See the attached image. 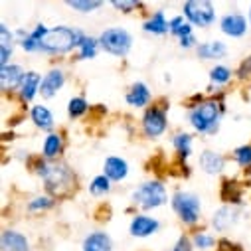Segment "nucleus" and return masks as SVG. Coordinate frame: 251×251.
I'll return each instance as SVG.
<instances>
[{"instance_id": "obj_11", "label": "nucleus", "mask_w": 251, "mask_h": 251, "mask_svg": "<svg viewBox=\"0 0 251 251\" xmlns=\"http://www.w3.org/2000/svg\"><path fill=\"white\" fill-rule=\"evenodd\" d=\"M26 74L28 72L20 64H8L4 68H0V85H2V91L10 93V91L20 89L22 83H24Z\"/></svg>"}, {"instance_id": "obj_26", "label": "nucleus", "mask_w": 251, "mask_h": 251, "mask_svg": "<svg viewBox=\"0 0 251 251\" xmlns=\"http://www.w3.org/2000/svg\"><path fill=\"white\" fill-rule=\"evenodd\" d=\"M233 75H235V72H231L227 66H224V64H216V66L210 70V74H208V77H210L208 91L212 93L214 89L226 87V85H227V83L233 79Z\"/></svg>"}, {"instance_id": "obj_1", "label": "nucleus", "mask_w": 251, "mask_h": 251, "mask_svg": "<svg viewBox=\"0 0 251 251\" xmlns=\"http://www.w3.org/2000/svg\"><path fill=\"white\" fill-rule=\"evenodd\" d=\"M32 170L44 180L46 192L51 198H68L74 190H77V174L72 170L70 164L61 160H46L38 156L32 162Z\"/></svg>"}, {"instance_id": "obj_24", "label": "nucleus", "mask_w": 251, "mask_h": 251, "mask_svg": "<svg viewBox=\"0 0 251 251\" xmlns=\"http://www.w3.org/2000/svg\"><path fill=\"white\" fill-rule=\"evenodd\" d=\"M172 149L176 151L180 162H186L188 158L192 156V151H194V137L186 131H180L172 137Z\"/></svg>"}, {"instance_id": "obj_32", "label": "nucleus", "mask_w": 251, "mask_h": 251, "mask_svg": "<svg viewBox=\"0 0 251 251\" xmlns=\"http://www.w3.org/2000/svg\"><path fill=\"white\" fill-rule=\"evenodd\" d=\"M111 180L105 176V174H99V176H95L91 182H89V194L91 196H95V198H101V196H105V194H109L111 192Z\"/></svg>"}, {"instance_id": "obj_40", "label": "nucleus", "mask_w": 251, "mask_h": 251, "mask_svg": "<svg viewBox=\"0 0 251 251\" xmlns=\"http://www.w3.org/2000/svg\"><path fill=\"white\" fill-rule=\"evenodd\" d=\"M178 46H180L182 50H196V48L200 46V42L196 40V36H188V38L178 40Z\"/></svg>"}, {"instance_id": "obj_23", "label": "nucleus", "mask_w": 251, "mask_h": 251, "mask_svg": "<svg viewBox=\"0 0 251 251\" xmlns=\"http://www.w3.org/2000/svg\"><path fill=\"white\" fill-rule=\"evenodd\" d=\"M196 55L200 59H222L227 55V46L222 40H210V42H202L196 48Z\"/></svg>"}, {"instance_id": "obj_2", "label": "nucleus", "mask_w": 251, "mask_h": 251, "mask_svg": "<svg viewBox=\"0 0 251 251\" xmlns=\"http://www.w3.org/2000/svg\"><path fill=\"white\" fill-rule=\"evenodd\" d=\"M226 113L224 95H210L204 97L202 93L192 97L188 105V123L200 135H216L220 131V123Z\"/></svg>"}, {"instance_id": "obj_21", "label": "nucleus", "mask_w": 251, "mask_h": 251, "mask_svg": "<svg viewBox=\"0 0 251 251\" xmlns=\"http://www.w3.org/2000/svg\"><path fill=\"white\" fill-rule=\"evenodd\" d=\"M81 251H113V239L107 231H91L83 237Z\"/></svg>"}, {"instance_id": "obj_3", "label": "nucleus", "mask_w": 251, "mask_h": 251, "mask_svg": "<svg viewBox=\"0 0 251 251\" xmlns=\"http://www.w3.org/2000/svg\"><path fill=\"white\" fill-rule=\"evenodd\" d=\"M87 34L79 28L72 26H53L50 28L48 36L42 42V53L46 55H68L70 51L77 50Z\"/></svg>"}, {"instance_id": "obj_8", "label": "nucleus", "mask_w": 251, "mask_h": 251, "mask_svg": "<svg viewBox=\"0 0 251 251\" xmlns=\"http://www.w3.org/2000/svg\"><path fill=\"white\" fill-rule=\"evenodd\" d=\"M182 16L196 28H208L218 20L216 8L210 0H188L182 4Z\"/></svg>"}, {"instance_id": "obj_38", "label": "nucleus", "mask_w": 251, "mask_h": 251, "mask_svg": "<svg viewBox=\"0 0 251 251\" xmlns=\"http://www.w3.org/2000/svg\"><path fill=\"white\" fill-rule=\"evenodd\" d=\"M172 251H194V245H192V237L188 235H180L172 247Z\"/></svg>"}, {"instance_id": "obj_34", "label": "nucleus", "mask_w": 251, "mask_h": 251, "mask_svg": "<svg viewBox=\"0 0 251 251\" xmlns=\"http://www.w3.org/2000/svg\"><path fill=\"white\" fill-rule=\"evenodd\" d=\"M109 4L123 14H133L135 10L145 8V2H139V0H111Z\"/></svg>"}, {"instance_id": "obj_14", "label": "nucleus", "mask_w": 251, "mask_h": 251, "mask_svg": "<svg viewBox=\"0 0 251 251\" xmlns=\"http://www.w3.org/2000/svg\"><path fill=\"white\" fill-rule=\"evenodd\" d=\"M237 218H239L237 208H233V206H222V208H218V210L212 214L210 224H212V229H214V231L226 233V231H229V229L235 226Z\"/></svg>"}, {"instance_id": "obj_36", "label": "nucleus", "mask_w": 251, "mask_h": 251, "mask_svg": "<svg viewBox=\"0 0 251 251\" xmlns=\"http://www.w3.org/2000/svg\"><path fill=\"white\" fill-rule=\"evenodd\" d=\"M18 44L16 40V30L8 28L4 22L0 24V48H14Z\"/></svg>"}, {"instance_id": "obj_6", "label": "nucleus", "mask_w": 251, "mask_h": 251, "mask_svg": "<svg viewBox=\"0 0 251 251\" xmlns=\"http://www.w3.org/2000/svg\"><path fill=\"white\" fill-rule=\"evenodd\" d=\"M99 46L105 53L113 57H127L133 50V36L129 30H125L121 26H113L103 30L99 36Z\"/></svg>"}, {"instance_id": "obj_25", "label": "nucleus", "mask_w": 251, "mask_h": 251, "mask_svg": "<svg viewBox=\"0 0 251 251\" xmlns=\"http://www.w3.org/2000/svg\"><path fill=\"white\" fill-rule=\"evenodd\" d=\"M222 202H226V206H233V208L243 204V190L233 178H227L222 182Z\"/></svg>"}, {"instance_id": "obj_27", "label": "nucleus", "mask_w": 251, "mask_h": 251, "mask_svg": "<svg viewBox=\"0 0 251 251\" xmlns=\"http://www.w3.org/2000/svg\"><path fill=\"white\" fill-rule=\"evenodd\" d=\"M170 36H174L176 40L194 36V26L188 22L182 14H180V16H172V18H170Z\"/></svg>"}, {"instance_id": "obj_33", "label": "nucleus", "mask_w": 251, "mask_h": 251, "mask_svg": "<svg viewBox=\"0 0 251 251\" xmlns=\"http://www.w3.org/2000/svg\"><path fill=\"white\" fill-rule=\"evenodd\" d=\"M192 245L194 249L198 251H206V249H212L214 245H218V239L210 233V231H194L192 233Z\"/></svg>"}, {"instance_id": "obj_39", "label": "nucleus", "mask_w": 251, "mask_h": 251, "mask_svg": "<svg viewBox=\"0 0 251 251\" xmlns=\"http://www.w3.org/2000/svg\"><path fill=\"white\" fill-rule=\"evenodd\" d=\"M12 55H14V48H0V68L12 64Z\"/></svg>"}, {"instance_id": "obj_9", "label": "nucleus", "mask_w": 251, "mask_h": 251, "mask_svg": "<svg viewBox=\"0 0 251 251\" xmlns=\"http://www.w3.org/2000/svg\"><path fill=\"white\" fill-rule=\"evenodd\" d=\"M249 30V20L239 12H229L220 18V32L227 38H243Z\"/></svg>"}, {"instance_id": "obj_22", "label": "nucleus", "mask_w": 251, "mask_h": 251, "mask_svg": "<svg viewBox=\"0 0 251 251\" xmlns=\"http://www.w3.org/2000/svg\"><path fill=\"white\" fill-rule=\"evenodd\" d=\"M64 152V135L61 133H50L46 135L44 143H42V156L46 160H57Z\"/></svg>"}, {"instance_id": "obj_31", "label": "nucleus", "mask_w": 251, "mask_h": 251, "mask_svg": "<svg viewBox=\"0 0 251 251\" xmlns=\"http://www.w3.org/2000/svg\"><path fill=\"white\" fill-rule=\"evenodd\" d=\"M55 206V198H51L50 194H42V196H36L32 198L28 204H26V210L30 214H40V212H48Z\"/></svg>"}, {"instance_id": "obj_29", "label": "nucleus", "mask_w": 251, "mask_h": 251, "mask_svg": "<svg viewBox=\"0 0 251 251\" xmlns=\"http://www.w3.org/2000/svg\"><path fill=\"white\" fill-rule=\"evenodd\" d=\"M87 111H89V103H87V99L83 95H75V97L70 99V103H68V117L72 121L81 119L83 115H87Z\"/></svg>"}, {"instance_id": "obj_19", "label": "nucleus", "mask_w": 251, "mask_h": 251, "mask_svg": "<svg viewBox=\"0 0 251 251\" xmlns=\"http://www.w3.org/2000/svg\"><path fill=\"white\" fill-rule=\"evenodd\" d=\"M2 251H30V239L18 229H4L0 237Z\"/></svg>"}, {"instance_id": "obj_37", "label": "nucleus", "mask_w": 251, "mask_h": 251, "mask_svg": "<svg viewBox=\"0 0 251 251\" xmlns=\"http://www.w3.org/2000/svg\"><path fill=\"white\" fill-rule=\"evenodd\" d=\"M235 75H237V79H249L251 77V55L245 57L239 64V68L235 70Z\"/></svg>"}, {"instance_id": "obj_20", "label": "nucleus", "mask_w": 251, "mask_h": 251, "mask_svg": "<svg viewBox=\"0 0 251 251\" xmlns=\"http://www.w3.org/2000/svg\"><path fill=\"white\" fill-rule=\"evenodd\" d=\"M143 32L151 34V36H166V34H170V20L166 18L164 10H154L143 22Z\"/></svg>"}, {"instance_id": "obj_18", "label": "nucleus", "mask_w": 251, "mask_h": 251, "mask_svg": "<svg viewBox=\"0 0 251 251\" xmlns=\"http://www.w3.org/2000/svg\"><path fill=\"white\" fill-rule=\"evenodd\" d=\"M42 79H44V75H40L38 72H28V74H26L24 83H22V87L18 89V97H20V101H22L24 105L32 103V101L40 95Z\"/></svg>"}, {"instance_id": "obj_13", "label": "nucleus", "mask_w": 251, "mask_h": 251, "mask_svg": "<svg viewBox=\"0 0 251 251\" xmlns=\"http://www.w3.org/2000/svg\"><path fill=\"white\" fill-rule=\"evenodd\" d=\"M198 164H200V168H202L204 174H208V176H220V174L226 170L227 160H226L224 154L206 149V151L200 152V156H198Z\"/></svg>"}, {"instance_id": "obj_7", "label": "nucleus", "mask_w": 251, "mask_h": 251, "mask_svg": "<svg viewBox=\"0 0 251 251\" xmlns=\"http://www.w3.org/2000/svg\"><path fill=\"white\" fill-rule=\"evenodd\" d=\"M168 129V107H164L162 103H152L151 107L145 109L143 117H141V131L147 139L154 141L158 137H162Z\"/></svg>"}, {"instance_id": "obj_4", "label": "nucleus", "mask_w": 251, "mask_h": 251, "mask_svg": "<svg viewBox=\"0 0 251 251\" xmlns=\"http://www.w3.org/2000/svg\"><path fill=\"white\" fill-rule=\"evenodd\" d=\"M131 202L135 208H141L145 212L149 210H156L166 206L168 202V190L162 180H147L143 184H139L133 194H131Z\"/></svg>"}, {"instance_id": "obj_28", "label": "nucleus", "mask_w": 251, "mask_h": 251, "mask_svg": "<svg viewBox=\"0 0 251 251\" xmlns=\"http://www.w3.org/2000/svg\"><path fill=\"white\" fill-rule=\"evenodd\" d=\"M99 50H101V46H99V38H95V36H85L83 38V42H81V46L77 48V59H95L97 57V53H99Z\"/></svg>"}, {"instance_id": "obj_12", "label": "nucleus", "mask_w": 251, "mask_h": 251, "mask_svg": "<svg viewBox=\"0 0 251 251\" xmlns=\"http://www.w3.org/2000/svg\"><path fill=\"white\" fill-rule=\"evenodd\" d=\"M66 85V72L61 68H51L44 79H42V87H40V95L44 99H53L57 95V91Z\"/></svg>"}, {"instance_id": "obj_15", "label": "nucleus", "mask_w": 251, "mask_h": 251, "mask_svg": "<svg viewBox=\"0 0 251 251\" xmlns=\"http://www.w3.org/2000/svg\"><path fill=\"white\" fill-rule=\"evenodd\" d=\"M125 101H127V105L133 107V109H145V107H149L151 101H152L151 87L145 81H135L129 87V91L125 93Z\"/></svg>"}, {"instance_id": "obj_17", "label": "nucleus", "mask_w": 251, "mask_h": 251, "mask_svg": "<svg viewBox=\"0 0 251 251\" xmlns=\"http://www.w3.org/2000/svg\"><path fill=\"white\" fill-rule=\"evenodd\" d=\"M30 121L34 123L36 129L46 131L48 135L53 133V129H55L53 113H51L50 107H46V105H32V107H30Z\"/></svg>"}, {"instance_id": "obj_41", "label": "nucleus", "mask_w": 251, "mask_h": 251, "mask_svg": "<svg viewBox=\"0 0 251 251\" xmlns=\"http://www.w3.org/2000/svg\"><path fill=\"white\" fill-rule=\"evenodd\" d=\"M247 20H249V26H251V6H249V18Z\"/></svg>"}, {"instance_id": "obj_16", "label": "nucleus", "mask_w": 251, "mask_h": 251, "mask_svg": "<svg viewBox=\"0 0 251 251\" xmlns=\"http://www.w3.org/2000/svg\"><path fill=\"white\" fill-rule=\"evenodd\" d=\"M129 162L121 158V156H107L103 162V174L111 180V182H123L129 178Z\"/></svg>"}, {"instance_id": "obj_30", "label": "nucleus", "mask_w": 251, "mask_h": 251, "mask_svg": "<svg viewBox=\"0 0 251 251\" xmlns=\"http://www.w3.org/2000/svg\"><path fill=\"white\" fill-rule=\"evenodd\" d=\"M66 4L79 14H91L101 6H105L103 0H66Z\"/></svg>"}, {"instance_id": "obj_5", "label": "nucleus", "mask_w": 251, "mask_h": 251, "mask_svg": "<svg viewBox=\"0 0 251 251\" xmlns=\"http://www.w3.org/2000/svg\"><path fill=\"white\" fill-rule=\"evenodd\" d=\"M170 206L184 226H198L202 220V200L188 190H176L170 198Z\"/></svg>"}, {"instance_id": "obj_35", "label": "nucleus", "mask_w": 251, "mask_h": 251, "mask_svg": "<svg viewBox=\"0 0 251 251\" xmlns=\"http://www.w3.org/2000/svg\"><path fill=\"white\" fill-rule=\"evenodd\" d=\"M233 160L239 168H251V145H241L233 151Z\"/></svg>"}, {"instance_id": "obj_10", "label": "nucleus", "mask_w": 251, "mask_h": 251, "mask_svg": "<svg viewBox=\"0 0 251 251\" xmlns=\"http://www.w3.org/2000/svg\"><path fill=\"white\" fill-rule=\"evenodd\" d=\"M160 229V222L149 214H135L131 224H129V233L133 237H139V239H145V237H151L154 235L156 231Z\"/></svg>"}]
</instances>
